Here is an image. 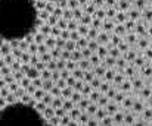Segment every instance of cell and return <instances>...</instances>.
I'll return each mask as SVG.
<instances>
[{"mask_svg":"<svg viewBox=\"0 0 152 126\" xmlns=\"http://www.w3.org/2000/svg\"><path fill=\"white\" fill-rule=\"evenodd\" d=\"M0 126H152V0H0Z\"/></svg>","mask_w":152,"mask_h":126,"instance_id":"1","label":"cell"}]
</instances>
